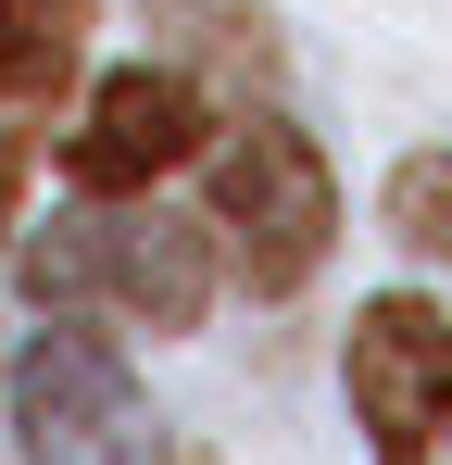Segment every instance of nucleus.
Wrapping results in <instances>:
<instances>
[{
	"label": "nucleus",
	"mask_w": 452,
	"mask_h": 465,
	"mask_svg": "<svg viewBox=\"0 0 452 465\" xmlns=\"http://www.w3.org/2000/svg\"><path fill=\"white\" fill-rule=\"evenodd\" d=\"M25 290L51 314H126V327H201L214 252L176 214H64L25 239Z\"/></svg>",
	"instance_id": "1"
},
{
	"label": "nucleus",
	"mask_w": 452,
	"mask_h": 465,
	"mask_svg": "<svg viewBox=\"0 0 452 465\" xmlns=\"http://www.w3.org/2000/svg\"><path fill=\"white\" fill-rule=\"evenodd\" d=\"M214 227H226V252H239L251 290H301V277L327 264V239H339V176H327V152H314L301 126H277V114L226 126Z\"/></svg>",
	"instance_id": "2"
},
{
	"label": "nucleus",
	"mask_w": 452,
	"mask_h": 465,
	"mask_svg": "<svg viewBox=\"0 0 452 465\" xmlns=\"http://www.w3.org/2000/svg\"><path fill=\"white\" fill-rule=\"evenodd\" d=\"M352 415H365L377 465H452V314L427 290H377L352 314Z\"/></svg>",
	"instance_id": "3"
},
{
	"label": "nucleus",
	"mask_w": 452,
	"mask_h": 465,
	"mask_svg": "<svg viewBox=\"0 0 452 465\" xmlns=\"http://www.w3.org/2000/svg\"><path fill=\"white\" fill-rule=\"evenodd\" d=\"M13 453L25 465H151V402L88 327H38L13 352Z\"/></svg>",
	"instance_id": "4"
},
{
	"label": "nucleus",
	"mask_w": 452,
	"mask_h": 465,
	"mask_svg": "<svg viewBox=\"0 0 452 465\" xmlns=\"http://www.w3.org/2000/svg\"><path fill=\"white\" fill-rule=\"evenodd\" d=\"M201 88L176 76V64H126V76L88 88V126L64 139V176L88 189V202H126V189H151V176H176V163L201 152Z\"/></svg>",
	"instance_id": "5"
},
{
	"label": "nucleus",
	"mask_w": 452,
	"mask_h": 465,
	"mask_svg": "<svg viewBox=\"0 0 452 465\" xmlns=\"http://www.w3.org/2000/svg\"><path fill=\"white\" fill-rule=\"evenodd\" d=\"M88 0H0V163H38V126L75 76Z\"/></svg>",
	"instance_id": "6"
},
{
	"label": "nucleus",
	"mask_w": 452,
	"mask_h": 465,
	"mask_svg": "<svg viewBox=\"0 0 452 465\" xmlns=\"http://www.w3.org/2000/svg\"><path fill=\"white\" fill-rule=\"evenodd\" d=\"M440 202H452V163L440 152H415V163H402V176H389V227H402V239H415V252H440Z\"/></svg>",
	"instance_id": "7"
}]
</instances>
